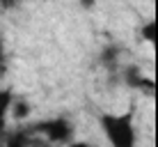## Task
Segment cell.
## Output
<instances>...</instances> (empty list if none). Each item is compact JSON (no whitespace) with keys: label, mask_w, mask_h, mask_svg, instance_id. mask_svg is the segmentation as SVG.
I'll use <instances>...</instances> for the list:
<instances>
[{"label":"cell","mask_w":158,"mask_h":147,"mask_svg":"<svg viewBox=\"0 0 158 147\" xmlns=\"http://www.w3.org/2000/svg\"><path fill=\"white\" fill-rule=\"evenodd\" d=\"M140 37L144 41H149V44H154L156 41V21H147L142 28H140Z\"/></svg>","instance_id":"7"},{"label":"cell","mask_w":158,"mask_h":147,"mask_svg":"<svg viewBox=\"0 0 158 147\" xmlns=\"http://www.w3.org/2000/svg\"><path fill=\"white\" fill-rule=\"evenodd\" d=\"M142 71H140L138 67H128L126 71H124V83L128 85V88H133V90H138L140 88V83H142Z\"/></svg>","instance_id":"5"},{"label":"cell","mask_w":158,"mask_h":147,"mask_svg":"<svg viewBox=\"0 0 158 147\" xmlns=\"http://www.w3.org/2000/svg\"><path fill=\"white\" fill-rule=\"evenodd\" d=\"M101 131L108 138L110 147H135L138 131H135L133 113H103L99 115Z\"/></svg>","instance_id":"1"},{"label":"cell","mask_w":158,"mask_h":147,"mask_svg":"<svg viewBox=\"0 0 158 147\" xmlns=\"http://www.w3.org/2000/svg\"><path fill=\"white\" fill-rule=\"evenodd\" d=\"M14 7H16V0H0V9H5V12H9Z\"/></svg>","instance_id":"9"},{"label":"cell","mask_w":158,"mask_h":147,"mask_svg":"<svg viewBox=\"0 0 158 147\" xmlns=\"http://www.w3.org/2000/svg\"><path fill=\"white\" fill-rule=\"evenodd\" d=\"M12 103H14V92L9 88L0 90V136H5V129H7V117L9 110H12Z\"/></svg>","instance_id":"3"},{"label":"cell","mask_w":158,"mask_h":147,"mask_svg":"<svg viewBox=\"0 0 158 147\" xmlns=\"http://www.w3.org/2000/svg\"><path fill=\"white\" fill-rule=\"evenodd\" d=\"M94 2H96V0H80V5H83V7H92Z\"/></svg>","instance_id":"11"},{"label":"cell","mask_w":158,"mask_h":147,"mask_svg":"<svg viewBox=\"0 0 158 147\" xmlns=\"http://www.w3.org/2000/svg\"><path fill=\"white\" fill-rule=\"evenodd\" d=\"M32 113V108H30V103L28 101H19V99H14L12 103V110H9V115H12L14 119H25Z\"/></svg>","instance_id":"6"},{"label":"cell","mask_w":158,"mask_h":147,"mask_svg":"<svg viewBox=\"0 0 158 147\" xmlns=\"http://www.w3.org/2000/svg\"><path fill=\"white\" fill-rule=\"evenodd\" d=\"M35 133H41L48 143H57V145H69L73 138V127L69 119L64 117H53V119H44V122H37L32 127Z\"/></svg>","instance_id":"2"},{"label":"cell","mask_w":158,"mask_h":147,"mask_svg":"<svg viewBox=\"0 0 158 147\" xmlns=\"http://www.w3.org/2000/svg\"><path fill=\"white\" fill-rule=\"evenodd\" d=\"M67 147H92V145H89V143H73V140H71Z\"/></svg>","instance_id":"10"},{"label":"cell","mask_w":158,"mask_h":147,"mask_svg":"<svg viewBox=\"0 0 158 147\" xmlns=\"http://www.w3.org/2000/svg\"><path fill=\"white\" fill-rule=\"evenodd\" d=\"M7 62H9L7 48H5V39H2V35H0V76L7 74Z\"/></svg>","instance_id":"8"},{"label":"cell","mask_w":158,"mask_h":147,"mask_svg":"<svg viewBox=\"0 0 158 147\" xmlns=\"http://www.w3.org/2000/svg\"><path fill=\"white\" fill-rule=\"evenodd\" d=\"M5 147H32V138L28 129H19V131L5 133Z\"/></svg>","instance_id":"4"}]
</instances>
